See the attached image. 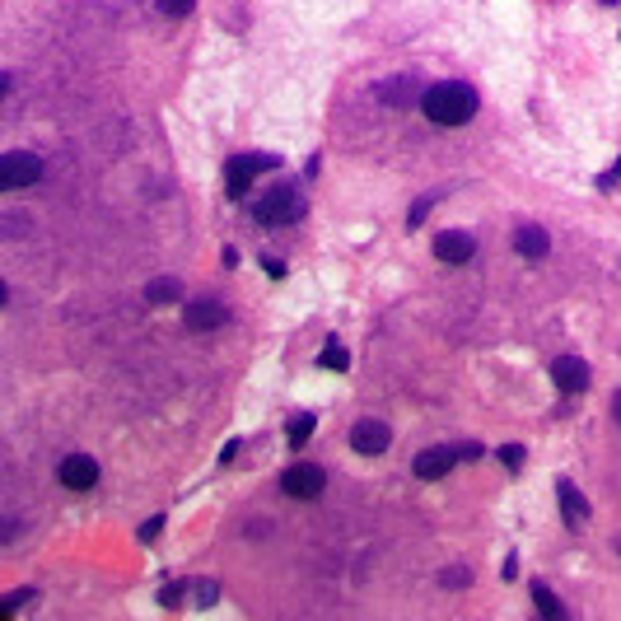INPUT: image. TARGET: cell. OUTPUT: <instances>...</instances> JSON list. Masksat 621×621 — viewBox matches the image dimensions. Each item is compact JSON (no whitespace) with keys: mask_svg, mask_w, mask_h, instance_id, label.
Wrapping results in <instances>:
<instances>
[{"mask_svg":"<svg viewBox=\"0 0 621 621\" xmlns=\"http://www.w3.org/2000/svg\"><path fill=\"white\" fill-rule=\"evenodd\" d=\"M388 440H393V430H388L384 421H360L356 430H350V449L365 453V458L384 453V449H388Z\"/></svg>","mask_w":621,"mask_h":621,"instance_id":"cell-7","label":"cell"},{"mask_svg":"<svg viewBox=\"0 0 621 621\" xmlns=\"http://www.w3.org/2000/svg\"><path fill=\"white\" fill-rule=\"evenodd\" d=\"M318 365H322V369H337V374H341V369L350 365L346 346H341V341H328V346H322V360H318Z\"/></svg>","mask_w":621,"mask_h":621,"instance_id":"cell-17","label":"cell"},{"mask_svg":"<svg viewBox=\"0 0 621 621\" xmlns=\"http://www.w3.org/2000/svg\"><path fill=\"white\" fill-rule=\"evenodd\" d=\"M430 206H435V197H421V201L407 210V225H412V229H416V225L425 220V215H430Z\"/></svg>","mask_w":621,"mask_h":621,"instance_id":"cell-22","label":"cell"},{"mask_svg":"<svg viewBox=\"0 0 621 621\" xmlns=\"http://www.w3.org/2000/svg\"><path fill=\"white\" fill-rule=\"evenodd\" d=\"M281 159L276 154H234L229 164H225V187H229V197H243L248 192V182L262 173V169H276Z\"/></svg>","mask_w":621,"mask_h":621,"instance_id":"cell-3","label":"cell"},{"mask_svg":"<svg viewBox=\"0 0 621 621\" xmlns=\"http://www.w3.org/2000/svg\"><path fill=\"white\" fill-rule=\"evenodd\" d=\"M533 603H537V612H542L547 621H565V607H561V598L547 584H533Z\"/></svg>","mask_w":621,"mask_h":621,"instance_id":"cell-14","label":"cell"},{"mask_svg":"<svg viewBox=\"0 0 621 621\" xmlns=\"http://www.w3.org/2000/svg\"><path fill=\"white\" fill-rule=\"evenodd\" d=\"M616 547H621V542H616Z\"/></svg>","mask_w":621,"mask_h":621,"instance_id":"cell-28","label":"cell"},{"mask_svg":"<svg viewBox=\"0 0 621 621\" xmlns=\"http://www.w3.org/2000/svg\"><path fill=\"white\" fill-rule=\"evenodd\" d=\"M253 215H257L262 225H294L304 215V197L294 192L290 182H276L272 192H262V201L253 206Z\"/></svg>","mask_w":621,"mask_h":621,"instance_id":"cell-2","label":"cell"},{"mask_svg":"<svg viewBox=\"0 0 621 621\" xmlns=\"http://www.w3.org/2000/svg\"><path fill=\"white\" fill-rule=\"evenodd\" d=\"M453 463H458V449H425L416 463H412V472H416L421 481H440L444 472H453Z\"/></svg>","mask_w":621,"mask_h":621,"instance_id":"cell-10","label":"cell"},{"mask_svg":"<svg viewBox=\"0 0 621 621\" xmlns=\"http://www.w3.org/2000/svg\"><path fill=\"white\" fill-rule=\"evenodd\" d=\"M178 294H182V290H178V281H173V276H159V281L145 290V300H150V304H173Z\"/></svg>","mask_w":621,"mask_h":621,"instance_id":"cell-16","label":"cell"},{"mask_svg":"<svg viewBox=\"0 0 621 621\" xmlns=\"http://www.w3.org/2000/svg\"><path fill=\"white\" fill-rule=\"evenodd\" d=\"M197 0H159V14H169V19H182L187 10H192Z\"/></svg>","mask_w":621,"mask_h":621,"instance_id":"cell-19","label":"cell"},{"mask_svg":"<svg viewBox=\"0 0 621 621\" xmlns=\"http://www.w3.org/2000/svg\"><path fill=\"white\" fill-rule=\"evenodd\" d=\"M159 528H164V519H150V524H141V537H145V542H150V537H154Z\"/></svg>","mask_w":621,"mask_h":621,"instance_id":"cell-23","label":"cell"},{"mask_svg":"<svg viewBox=\"0 0 621 621\" xmlns=\"http://www.w3.org/2000/svg\"><path fill=\"white\" fill-rule=\"evenodd\" d=\"M612 412H616V421H621V393H616V402H612Z\"/></svg>","mask_w":621,"mask_h":621,"instance_id":"cell-25","label":"cell"},{"mask_svg":"<svg viewBox=\"0 0 621 621\" xmlns=\"http://www.w3.org/2000/svg\"><path fill=\"white\" fill-rule=\"evenodd\" d=\"M313 425H318V416L313 412H300V416H290V425H285V440L300 449L304 440H313Z\"/></svg>","mask_w":621,"mask_h":621,"instance_id":"cell-15","label":"cell"},{"mask_svg":"<svg viewBox=\"0 0 621 621\" xmlns=\"http://www.w3.org/2000/svg\"><path fill=\"white\" fill-rule=\"evenodd\" d=\"M556 500H561V509H565V524H570V528H584L589 500L575 491V481H561V486H556Z\"/></svg>","mask_w":621,"mask_h":621,"instance_id":"cell-12","label":"cell"},{"mask_svg":"<svg viewBox=\"0 0 621 621\" xmlns=\"http://www.w3.org/2000/svg\"><path fill=\"white\" fill-rule=\"evenodd\" d=\"M42 178V159L38 154H23V150H10V154H0V187H33Z\"/></svg>","mask_w":621,"mask_h":621,"instance_id":"cell-4","label":"cell"},{"mask_svg":"<svg viewBox=\"0 0 621 621\" xmlns=\"http://www.w3.org/2000/svg\"><path fill=\"white\" fill-rule=\"evenodd\" d=\"M33 598H38V593H33V589H23V593H10V598H5V603H0V621H10V616H14V612H19L23 603H33Z\"/></svg>","mask_w":621,"mask_h":621,"instance_id":"cell-18","label":"cell"},{"mask_svg":"<svg viewBox=\"0 0 621 621\" xmlns=\"http://www.w3.org/2000/svg\"><path fill=\"white\" fill-rule=\"evenodd\" d=\"M500 463H505L509 472H519V468H524V449H519V444H505V449H500Z\"/></svg>","mask_w":621,"mask_h":621,"instance_id":"cell-21","label":"cell"},{"mask_svg":"<svg viewBox=\"0 0 621 621\" xmlns=\"http://www.w3.org/2000/svg\"><path fill=\"white\" fill-rule=\"evenodd\" d=\"M322 486H328V472H322L318 463H294V468H285V477H281V491L294 496V500L322 496Z\"/></svg>","mask_w":621,"mask_h":621,"instance_id":"cell-5","label":"cell"},{"mask_svg":"<svg viewBox=\"0 0 621 621\" xmlns=\"http://www.w3.org/2000/svg\"><path fill=\"white\" fill-rule=\"evenodd\" d=\"M514 248L524 253V257H547V248H551V238H547V229L542 225H519V234H514Z\"/></svg>","mask_w":621,"mask_h":621,"instance_id":"cell-13","label":"cell"},{"mask_svg":"<svg viewBox=\"0 0 621 621\" xmlns=\"http://www.w3.org/2000/svg\"><path fill=\"white\" fill-rule=\"evenodd\" d=\"M421 107H425V117L440 122V126H463L477 117V89L463 85V79H444V85H430L421 94Z\"/></svg>","mask_w":621,"mask_h":621,"instance_id":"cell-1","label":"cell"},{"mask_svg":"<svg viewBox=\"0 0 621 621\" xmlns=\"http://www.w3.org/2000/svg\"><path fill=\"white\" fill-rule=\"evenodd\" d=\"M551 379H556L561 393H584V388H589V365H584L579 356H561V360L551 365Z\"/></svg>","mask_w":621,"mask_h":621,"instance_id":"cell-9","label":"cell"},{"mask_svg":"<svg viewBox=\"0 0 621 621\" xmlns=\"http://www.w3.org/2000/svg\"><path fill=\"white\" fill-rule=\"evenodd\" d=\"M612 173H616V178H621V159H616V169H612Z\"/></svg>","mask_w":621,"mask_h":621,"instance_id":"cell-27","label":"cell"},{"mask_svg":"<svg viewBox=\"0 0 621 621\" xmlns=\"http://www.w3.org/2000/svg\"><path fill=\"white\" fill-rule=\"evenodd\" d=\"M477 253V243H472V234H463V229H444L440 238H435V257L440 262H468Z\"/></svg>","mask_w":621,"mask_h":621,"instance_id":"cell-11","label":"cell"},{"mask_svg":"<svg viewBox=\"0 0 621 621\" xmlns=\"http://www.w3.org/2000/svg\"><path fill=\"white\" fill-rule=\"evenodd\" d=\"M215 598H220V589H215V579H197V607H210Z\"/></svg>","mask_w":621,"mask_h":621,"instance_id":"cell-20","label":"cell"},{"mask_svg":"<svg viewBox=\"0 0 621 621\" xmlns=\"http://www.w3.org/2000/svg\"><path fill=\"white\" fill-rule=\"evenodd\" d=\"M598 5H621V0H598Z\"/></svg>","mask_w":621,"mask_h":621,"instance_id":"cell-26","label":"cell"},{"mask_svg":"<svg viewBox=\"0 0 621 621\" xmlns=\"http://www.w3.org/2000/svg\"><path fill=\"white\" fill-rule=\"evenodd\" d=\"M182 322L192 332H210V328H220V322H229V309L220 300H192L182 309Z\"/></svg>","mask_w":621,"mask_h":621,"instance_id":"cell-6","label":"cell"},{"mask_svg":"<svg viewBox=\"0 0 621 621\" xmlns=\"http://www.w3.org/2000/svg\"><path fill=\"white\" fill-rule=\"evenodd\" d=\"M94 481H98V463H94L89 453L61 458V486H70V491H89Z\"/></svg>","mask_w":621,"mask_h":621,"instance_id":"cell-8","label":"cell"},{"mask_svg":"<svg viewBox=\"0 0 621 621\" xmlns=\"http://www.w3.org/2000/svg\"><path fill=\"white\" fill-rule=\"evenodd\" d=\"M458 458H481V444H458Z\"/></svg>","mask_w":621,"mask_h":621,"instance_id":"cell-24","label":"cell"}]
</instances>
